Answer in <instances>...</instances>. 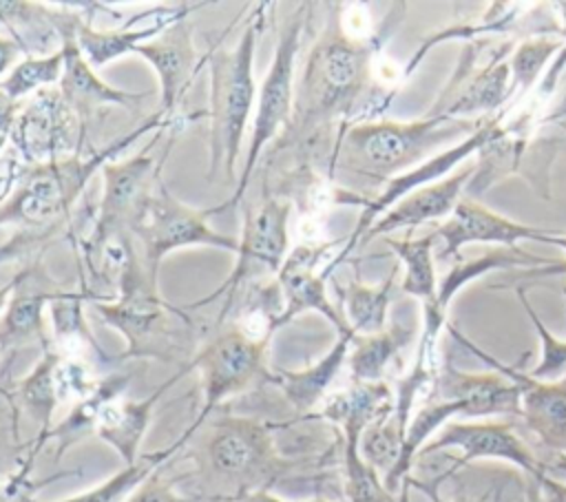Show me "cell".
I'll use <instances>...</instances> for the list:
<instances>
[{
    "mask_svg": "<svg viewBox=\"0 0 566 502\" xmlns=\"http://www.w3.org/2000/svg\"><path fill=\"white\" fill-rule=\"evenodd\" d=\"M84 296L86 294L82 292H55V296L49 301L53 332L57 341H77L80 345L84 343L99 358H104V352L84 318Z\"/></svg>",
    "mask_w": 566,
    "mask_h": 502,
    "instance_id": "obj_38",
    "label": "cell"
},
{
    "mask_svg": "<svg viewBox=\"0 0 566 502\" xmlns=\"http://www.w3.org/2000/svg\"><path fill=\"white\" fill-rule=\"evenodd\" d=\"M400 261L394 263L389 276L378 285H365L352 281L347 285H336L340 299V312L356 336L376 334L387 327V310L394 281L398 276Z\"/></svg>",
    "mask_w": 566,
    "mask_h": 502,
    "instance_id": "obj_30",
    "label": "cell"
},
{
    "mask_svg": "<svg viewBox=\"0 0 566 502\" xmlns=\"http://www.w3.org/2000/svg\"><path fill=\"white\" fill-rule=\"evenodd\" d=\"M562 49V40L557 35L548 33H537L524 38L509 57V69H511V84H513V95H524L531 91L542 75L544 66L548 60H555Z\"/></svg>",
    "mask_w": 566,
    "mask_h": 502,
    "instance_id": "obj_36",
    "label": "cell"
},
{
    "mask_svg": "<svg viewBox=\"0 0 566 502\" xmlns=\"http://www.w3.org/2000/svg\"><path fill=\"white\" fill-rule=\"evenodd\" d=\"M444 478H447L444 473H442L440 478H436V480H429V482H418V480H411V478H409V480L405 482V489H407V484H413V487H418L422 493H427L431 502H442L440 495H438V484H440V480H444ZM484 500H486V495H482V498H464V495H462V498H455V500H451V502H484Z\"/></svg>",
    "mask_w": 566,
    "mask_h": 502,
    "instance_id": "obj_44",
    "label": "cell"
},
{
    "mask_svg": "<svg viewBox=\"0 0 566 502\" xmlns=\"http://www.w3.org/2000/svg\"><path fill=\"white\" fill-rule=\"evenodd\" d=\"M340 431H343V478H345L347 502H394L378 471L369 467L360 456L358 440L363 429L345 427Z\"/></svg>",
    "mask_w": 566,
    "mask_h": 502,
    "instance_id": "obj_35",
    "label": "cell"
},
{
    "mask_svg": "<svg viewBox=\"0 0 566 502\" xmlns=\"http://www.w3.org/2000/svg\"><path fill=\"white\" fill-rule=\"evenodd\" d=\"M338 241H321V243H298L287 252L281 270L276 272V283L283 294V314L279 318V327L290 323L303 312H318L325 316L334 327L336 334L349 332V325L343 312L329 301L327 296V279L323 270L318 272V263L325 259L332 245Z\"/></svg>",
    "mask_w": 566,
    "mask_h": 502,
    "instance_id": "obj_17",
    "label": "cell"
},
{
    "mask_svg": "<svg viewBox=\"0 0 566 502\" xmlns=\"http://www.w3.org/2000/svg\"><path fill=\"white\" fill-rule=\"evenodd\" d=\"M0 352H2V349H0Z\"/></svg>",
    "mask_w": 566,
    "mask_h": 502,
    "instance_id": "obj_52",
    "label": "cell"
},
{
    "mask_svg": "<svg viewBox=\"0 0 566 502\" xmlns=\"http://www.w3.org/2000/svg\"><path fill=\"white\" fill-rule=\"evenodd\" d=\"M181 447L184 442L177 438L170 447L144 453L133 464H124V469H119L104 482L91 487L88 491H82L71 498H62V500H49V502H124L146 478H150L157 469H161V464L170 460Z\"/></svg>",
    "mask_w": 566,
    "mask_h": 502,
    "instance_id": "obj_33",
    "label": "cell"
},
{
    "mask_svg": "<svg viewBox=\"0 0 566 502\" xmlns=\"http://www.w3.org/2000/svg\"><path fill=\"white\" fill-rule=\"evenodd\" d=\"M517 299L526 312V316L531 318L537 336H539V360L535 363V367L528 372L533 378L537 380H562L566 378V341L557 338L537 316V312L533 310V305L528 303L524 290H517Z\"/></svg>",
    "mask_w": 566,
    "mask_h": 502,
    "instance_id": "obj_39",
    "label": "cell"
},
{
    "mask_svg": "<svg viewBox=\"0 0 566 502\" xmlns=\"http://www.w3.org/2000/svg\"><path fill=\"white\" fill-rule=\"evenodd\" d=\"M557 13H559V24H557V38L562 40V49L557 53V57L553 60L546 77H544V91H553L559 75L564 73L566 69V2H557Z\"/></svg>",
    "mask_w": 566,
    "mask_h": 502,
    "instance_id": "obj_41",
    "label": "cell"
},
{
    "mask_svg": "<svg viewBox=\"0 0 566 502\" xmlns=\"http://www.w3.org/2000/svg\"><path fill=\"white\" fill-rule=\"evenodd\" d=\"M484 119L486 117L460 119L427 113V117L409 122L363 119L343 124L327 168L329 175L345 170L371 184H380L382 188L389 179L473 135Z\"/></svg>",
    "mask_w": 566,
    "mask_h": 502,
    "instance_id": "obj_2",
    "label": "cell"
},
{
    "mask_svg": "<svg viewBox=\"0 0 566 502\" xmlns=\"http://www.w3.org/2000/svg\"><path fill=\"white\" fill-rule=\"evenodd\" d=\"M261 29L263 4L252 13L232 46H214L206 55L210 69V179L219 168L226 170L228 179H234L241 139L256 97L254 51Z\"/></svg>",
    "mask_w": 566,
    "mask_h": 502,
    "instance_id": "obj_4",
    "label": "cell"
},
{
    "mask_svg": "<svg viewBox=\"0 0 566 502\" xmlns=\"http://www.w3.org/2000/svg\"><path fill=\"white\" fill-rule=\"evenodd\" d=\"M64 49V71L57 82V88L69 104V108L77 115L80 122L93 117L104 106H124L135 108L148 97V93H130L106 84L95 69L80 53L75 35H69L62 44Z\"/></svg>",
    "mask_w": 566,
    "mask_h": 502,
    "instance_id": "obj_25",
    "label": "cell"
},
{
    "mask_svg": "<svg viewBox=\"0 0 566 502\" xmlns=\"http://www.w3.org/2000/svg\"><path fill=\"white\" fill-rule=\"evenodd\" d=\"M509 51H513V46L502 44L486 64L475 66V49L467 46L458 60L455 73L429 113L460 119H473L471 115L489 117L504 100H513L511 69L509 60H504Z\"/></svg>",
    "mask_w": 566,
    "mask_h": 502,
    "instance_id": "obj_16",
    "label": "cell"
},
{
    "mask_svg": "<svg viewBox=\"0 0 566 502\" xmlns=\"http://www.w3.org/2000/svg\"><path fill=\"white\" fill-rule=\"evenodd\" d=\"M551 245H557V248H562L566 252V234H555L551 239Z\"/></svg>",
    "mask_w": 566,
    "mask_h": 502,
    "instance_id": "obj_50",
    "label": "cell"
},
{
    "mask_svg": "<svg viewBox=\"0 0 566 502\" xmlns=\"http://www.w3.org/2000/svg\"><path fill=\"white\" fill-rule=\"evenodd\" d=\"M22 104L13 97H9L2 88H0V137L2 139H9V133L15 124V117L20 113Z\"/></svg>",
    "mask_w": 566,
    "mask_h": 502,
    "instance_id": "obj_43",
    "label": "cell"
},
{
    "mask_svg": "<svg viewBox=\"0 0 566 502\" xmlns=\"http://www.w3.org/2000/svg\"><path fill=\"white\" fill-rule=\"evenodd\" d=\"M170 117L164 113H155L150 119H146L135 130L126 133L122 139L108 144L106 148L80 157V153L60 157L46 164L31 166L15 190L9 195L7 201L0 203V226H27V228H40L46 223H55L57 219L66 217L88 179L102 170L106 161L119 150H124L130 142H135L139 135L157 130L168 124Z\"/></svg>",
    "mask_w": 566,
    "mask_h": 502,
    "instance_id": "obj_5",
    "label": "cell"
},
{
    "mask_svg": "<svg viewBox=\"0 0 566 502\" xmlns=\"http://www.w3.org/2000/svg\"><path fill=\"white\" fill-rule=\"evenodd\" d=\"M82 15L75 11H55L40 2H0V27H4L27 57L51 55L62 49L69 35H75Z\"/></svg>",
    "mask_w": 566,
    "mask_h": 502,
    "instance_id": "obj_24",
    "label": "cell"
},
{
    "mask_svg": "<svg viewBox=\"0 0 566 502\" xmlns=\"http://www.w3.org/2000/svg\"><path fill=\"white\" fill-rule=\"evenodd\" d=\"M491 416H520V389L504 374L491 372H462L444 360L424 396L422 407L411 416L405 433L402 456L385 482L394 495L409 480L413 460L420 449L453 418H491Z\"/></svg>",
    "mask_w": 566,
    "mask_h": 502,
    "instance_id": "obj_3",
    "label": "cell"
},
{
    "mask_svg": "<svg viewBox=\"0 0 566 502\" xmlns=\"http://www.w3.org/2000/svg\"><path fill=\"white\" fill-rule=\"evenodd\" d=\"M128 383V376H108L102 378L93 385L91 391H86L82 398L75 400L73 409L69 411V416L49 431L46 438H60V449L57 453H62L73 440H77L86 429H93L102 409L106 405H111L113 400L122 398V391Z\"/></svg>",
    "mask_w": 566,
    "mask_h": 502,
    "instance_id": "obj_34",
    "label": "cell"
},
{
    "mask_svg": "<svg viewBox=\"0 0 566 502\" xmlns=\"http://www.w3.org/2000/svg\"><path fill=\"white\" fill-rule=\"evenodd\" d=\"M128 230L139 241L142 261L155 281L164 257L179 248L206 245L228 252H237L239 248V237L210 228L208 212L190 208L177 199L164 184L161 175L155 179L150 192L133 215Z\"/></svg>",
    "mask_w": 566,
    "mask_h": 502,
    "instance_id": "obj_7",
    "label": "cell"
},
{
    "mask_svg": "<svg viewBox=\"0 0 566 502\" xmlns=\"http://www.w3.org/2000/svg\"><path fill=\"white\" fill-rule=\"evenodd\" d=\"M438 243H440V257L449 261H460V250L469 243H497L513 248L520 241H539L551 243V239L557 234L553 230H539L520 221H513L509 217H502L480 201L471 197H462L455 210L433 230Z\"/></svg>",
    "mask_w": 566,
    "mask_h": 502,
    "instance_id": "obj_19",
    "label": "cell"
},
{
    "mask_svg": "<svg viewBox=\"0 0 566 502\" xmlns=\"http://www.w3.org/2000/svg\"><path fill=\"white\" fill-rule=\"evenodd\" d=\"M535 484H537V502H566V482L564 480H557L546 473Z\"/></svg>",
    "mask_w": 566,
    "mask_h": 502,
    "instance_id": "obj_42",
    "label": "cell"
},
{
    "mask_svg": "<svg viewBox=\"0 0 566 502\" xmlns=\"http://www.w3.org/2000/svg\"><path fill=\"white\" fill-rule=\"evenodd\" d=\"M451 336L475 358L486 363L491 369L511 378L520 389V418H524L531 433L562 460H566V378L562 380H537L528 372L506 365L475 343H471L455 325L447 323Z\"/></svg>",
    "mask_w": 566,
    "mask_h": 502,
    "instance_id": "obj_15",
    "label": "cell"
},
{
    "mask_svg": "<svg viewBox=\"0 0 566 502\" xmlns=\"http://www.w3.org/2000/svg\"><path fill=\"white\" fill-rule=\"evenodd\" d=\"M444 449H455L460 453L447 475L473 460H502L515 464L535 482L546 475V464L506 420H451L420 449V456H431Z\"/></svg>",
    "mask_w": 566,
    "mask_h": 502,
    "instance_id": "obj_13",
    "label": "cell"
},
{
    "mask_svg": "<svg viewBox=\"0 0 566 502\" xmlns=\"http://www.w3.org/2000/svg\"><path fill=\"white\" fill-rule=\"evenodd\" d=\"M268 343L270 341H256L239 325H232L217 332L195 352L188 365L199 372L201 407L192 425L179 436L184 445L223 400L245 391L256 378L265 376Z\"/></svg>",
    "mask_w": 566,
    "mask_h": 502,
    "instance_id": "obj_10",
    "label": "cell"
},
{
    "mask_svg": "<svg viewBox=\"0 0 566 502\" xmlns=\"http://www.w3.org/2000/svg\"><path fill=\"white\" fill-rule=\"evenodd\" d=\"M305 9H307V4L298 7L283 22V27L279 31V42H276V49H274L272 64H270L263 82H261V88H259V97H256L259 102H256V113H254L252 133H250V146H248V153H245V164H243L241 177L237 181V188H234L232 197L223 206L206 210L208 217L217 215L226 208H232L243 199L263 148L281 133V128H287V124L292 119L294 86H296L294 84V64H296V55H298V49H301Z\"/></svg>",
    "mask_w": 566,
    "mask_h": 502,
    "instance_id": "obj_9",
    "label": "cell"
},
{
    "mask_svg": "<svg viewBox=\"0 0 566 502\" xmlns=\"http://www.w3.org/2000/svg\"><path fill=\"white\" fill-rule=\"evenodd\" d=\"M157 73L159 82V113L170 117L184 95L188 93L203 57L195 46V31L186 15L175 18L159 35L135 49Z\"/></svg>",
    "mask_w": 566,
    "mask_h": 502,
    "instance_id": "obj_20",
    "label": "cell"
},
{
    "mask_svg": "<svg viewBox=\"0 0 566 502\" xmlns=\"http://www.w3.org/2000/svg\"><path fill=\"white\" fill-rule=\"evenodd\" d=\"M97 380L86 378L84 369L75 363L64 360L53 347L44 349L35 367L18 383V398L24 411L40 427V442L46 440L57 405L75 394L82 398Z\"/></svg>",
    "mask_w": 566,
    "mask_h": 502,
    "instance_id": "obj_21",
    "label": "cell"
},
{
    "mask_svg": "<svg viewBox=\"0 0 566 502\" xmlns=\"http://www.w3.org/2000/svg\"><path fill=\"white\" fill-rule=\"evenodd\" d=\"M22 281V276H15L13 281H9V283H4V285H0V314L4 312V307H7V303H9V299L13 296V292H15V287H18V283Z\"/></svg>",
    "mask_w": 566,
    "mask_h": 502,
    "instance_id": "obj_47",
    "label": "cell"
},
{
    "mask_svg": "<svg viewBox=\"0 0 566 502\" xmlns=\"http://www.w3.org/2000/svg\"><path fill=\"white\" fill-rule=\"evenodd\" d=\"M290 215L292 203L276 197L263 201L259 208L245 206L239 248L234 252V268L230 270L223 283H219L206 299L192 303L190 307H203L223 299L219 316L221 321L243 283L263 279L268 274L276 276L290 248Z\"/></svg>",
    "mask_w": 566,
    "mask_h": 502,
    "instance_id": "obj_11",
    "label": "cell"
},
{
    "mask_svg": "<svg viewBox=\"0 0 566 502\" xmlns=\"http://www.w3.org/2000/svg\"><path fill=\"white\" fill-rule=\"evenodd\" d=\"M502 117H504V113H497L495 117L489 115V117L484 119V124H482L473 135H469L467 139H462V142H458V144H453V146H449V148L436 153L433 157H429V159L422 161L420 166H416V168H411V170H407V172H402V175L389 179V181L378 190V195L365 199V201H363L360 217H358V223L354 226V230H352L349 237L345 239L347 243L343 245V250L338 252V257H336L329 265L323 268V276L327 279V274H329L354 248H358L363 234L371 228V223H374L380 215H385L396 201H400L405 195H409V192H413V190H418V188H422V186H429V184H433V181H438V179H444L447 175H451V172L455 170V166L464 164L471 155L480 153L486 144H491L493 139H497V137L506 130V128L502 126Z\"/></svg>",
    "mask_w": 566,
    "mask_h": 502,
    "instance_id": "obj_12",
    "label": "cell"
},
{
    "mask_svg": "<svg viewBox=\"0 0 566 502\" xmlns=\"http://www.w3.org/2000/svg\"><path fill=\"white\" fill-rule=\"evenodd\" d=\"M376 42L345 29L340 11H332L305 60L294 86V111L287 124L296 137L310 139L352 115L371 82Z\"/></svg>",
    "mask_w": 566,
    "mask_h": 502,
    "instance_id": "obj_1",
    "label": "cell"
},
{
    "mask_svg": "<svg viewBox=\"0 0 566 502\" xmlns=\"http://www.w3.org/2000/svg\"><path fill=\"white\" fill-rule=\"evenodd\" d=\"M18 55H20V49L15 46V42L11 38L0 35V75L18 64Z\"/></svg>",
    "mask_w": 566,
    "mask_h": 502,
    "instance_id": "obj_45",
    "label": "cell"
},
{
    "mask_svg": "<svg viewBox=\"0 0 566 502\" xmlns=\"http://www.w3.org/2000/svg\"><path fill=\"white\" fill-rule=\"evenodd\" d=\"M413 336L416 327L405 323H391L376 334L354 336L347 356L352 383H385L389 367L398 363Z\"/></svg>",
    "mask_w": 566,
    "mask_h": 502,
    "instance_id": "obj_28",
    "label": "cell"
},
{
    "mask_svg": "<svg viewBox=\"0 0 566 502\" xmlns=\"http://www.w3.org/2000/svg\"><path fill=\"white\" fill-rule=\"evenodd\" d=\"M301 502H332V500H325V498H310V500H301Z\"/></svg>",
    "mask_w": 566,
    "mask_h": 502,
    "instance_id": "obj_51",
    "label": "cell"
},
{
    "mask_svg": "<svg viewBox=\"0 0 566 502\" xmlns=\"http://www.w3.org/2000/svg\"><path fill=\"white\" fill-rule=\"evenodd\" d=\"M157 139L159 135H155L153 142L133 157L106 161L102 166L99 172L104 179V190L97 203L99 208L91 237H104L117 230H128L133 215L150 192L155 179L161 175V161H155V157L150 155Z\"/></svg>",
    "mask_w": 566,
    "mask_h": 502,
    "instance_id": "obj_18",
    "label": "cell"
},
{
    "mask_svg": "<svg viewBox=\"0 0 566 502\" xmlns=\"http://www.w3.org/2000/svg\"><path fill=\"white\" fill-rule=\"evenodd\" d=\"M201 498L181 495L175 489L172 480H166L161 475V469H157L150 478H146L124 502H199Z\"/></svg>",
    "mask_w": 566,
    "mask_h": 502,
    "instance_id": "obj_40",
    "label": "cell"
},
{
    "mask_svg": "<svg viewBox=\"0 0 566 502\" xmlns=\"http://www.w3.org/2000/svg\"><path fill=\"white\" fill-rule=\"evenodd\" d=\"M55 292H13L0 318V349L42 343L49 349L44 332V307Z\"/></svg>",
    "mask_w": 566,
    "mask_h": 502,
    "instance_id": "obj_32",
    "label": "cell"
},
{
    "mask_svg": "<svg viewBox=\"0 0 566 502\" xmlns=\"http://www.w3.org/2000/svg\"><path fill=\"white\" fill-rule=\"evenodd\" d=\"M478 164H462L460 168H455L451 175H447L444 179H438L429 186H422L409 195H405L400 201H396L385 215H380L371 228L363 234L360 243H367L374 237L394 232V230H411L418 228L427 221H438V219H447L455 206L460 203L464 190L469 188L473 175H475Z\"/></svg>",
    "mask_w": 566,
    "mask_h": 502,
    "instance_id": "obj_22",
    "label": "cell"
},
{
    "mask_svg": "<svg viewBox=\"0 0 566 502\" xmlns=\"http://www.w3.org/2000/svg\"><path fill=\"white\" fill-rule=\"evenodd\" d=\"M206 467L217 484L230 489L228 500L268 489L283 471L270 425L254 418H219L206 440Z\"/></svg>",
    "mask_w": 566,
    "mask_h": 502,
    "instance_id": "obj_8",
    "label": "cell"
},
{
    "mask_svg": "<svg viewBox=\"0 0 566 502\" xmlns=\"http://www.w3.org/2000/svg\"><path fill=\"white\" fill-rule=\"evenodd\" d=\"M18 482H13V480H9V482H2L0 480V502H13V487H15Z\"/></svg>",
    "mask_w": 566,
    "mask_h": 502,
    "instance_id": "obj_48",
    "label": "cell"
},
{
    "mask_svg": "<svg viewBox=\"0 0 566 502\" xmlns=\"http://www.w3.org/2000/svg\"><path fill=\"white\" fill-rule=\"evenodd\" d=\"M354 332H340L334 341V345L327 349L325 356H321L316 363L303 369H279L272 376H268L285 396V400L294 407L296 414L307 416L314 411V407L325 400V394L329 385L334 383L340 367L347 363L349 347L354 341Z\"/></svg>",
    "mask_w": 566,
    "mask_h": 502,
    "instance_id": "obj_27",
    "label": "cell"
},
{
    "mask_svg": "<svg viewBox=\"0 0 566 502\" xmlns=\"http://www.w3.org/2000/svg\"><path fill=\"white\" fill-rule=\"evenodd\" d=\"M192 7H199V4H188L181 13L159 20V22H153L148 27H139V29H133L135 18L126 27H119V29H95L93 24L82 20L75 29V42H77L80 53L86 57V62L93 69H102L126 53H135L137 46L153 40L155 35H159L168 22H172L175 18L188 15Z\"/></svg>",
    "mask_w": 566,
    "mask_h": 502,
    "instance_id": "obj_29",
    "label": "cell"
},
{
    "mask_svg": "<svg viewBox=\"0 0 566 502\" xmlns=\"http://www.w3.org/2000/svg\"><path fill=\"white\" fill-rule=\"evenodd\" d=\"M524 502H537V484H528V491H526V498Z\"/></svg>",
    "mask_w": 566,
    "mask_h": 502,
    "instance_id": "obj_49",
    "label": "cell"
},
{
    "mask_svg": "<svg viewBox=\"0 0 566 502\" xmlns=\"http://www.w3.org/2000/svg\"><path fill=\"white\" fill-rule=\"evenodd\" d=\"M398 261L405 265V276H402V292L420 301V307H427L436 303L438 299V279H436V265H433V248L438 243L436 234L429 232L424 237H405V239H394L387 237L385 241Z\"/></svg>",
    "mask_w": 566,
    "mask_h": 502,
    "instance_id": "obj_31",
    "label": "cell"
},
{
    "mask_svg": "<svg viewBox=\"0 0 566 502\" xmlns=\"http://www.w3.org/2000/svg\"><path fill=\"white\" fill-rule=\"evenodd\" d=\"M186 372H190V365H181L168 380L157 385L150 396L139 398V400H124L117 398L111 405H106L93 427V433L102 438L106 445H111L124 464H133L139 458V447L142 440L148 431L153 409L157 400L168 391Z\"/></svg>",
    "mask_w": 566,
    "mask_h": 502,
    "instance_id": "obj_26",
    "label": "cell"
},
{
    "mask_svg": "<svg viewBox=\"0 0 566 502\" xmlns=\"http://www.w3.org/2000/svg\"><path fill=\"white\" fill-rule=\"evenodd\" d=\"M64 71V49L42 55V57H22L0 82V88L13 97L22 100L42 88H51L60 82Z\"/></svg>",
    "mask_w": 566,
    "mask_h": 502,
    "instance_id": "obj_37",
    "label": "cell"
},
{
    "mask_svg": "<svg viewBox=\"0 0 566 502\" xmlns=\"http://www.w3.org/2000/svg\"><path fill=\"white\" fill-rule=\"evenodd\" d=\"M95 312L124 336L122 358L181 360L188 365L184 358L195 345V325L186 312L159 296L157 285L148 281L126 283L117 290V299L95 303Z\"/></svg>",
    "mask_w": 566,
    "mask_h": 502,
    "instance_id": "obj_6",
    "label": "cell"
},
{
    "mask_svg": "<svg viewBox=\"0 0 566 502\" xmlns=\"http://www.w3.org/2000/svg\"><path fill=\"white\" fill-rule=\"evenodd\" d=\"M13 148L31 164H46L80 153L82 122L57 86L42 88L22 104L9 133Z\"/></svg>",
    "mask_w": 566,
    "mask_h": 502,
    "instance_id": "obj_14",
    "label": "cell"
},
{
    "mask_svg": "<svg viewBox=\"0 0 566 502\" xmlns=\"http://www.w3.org/2000/svg\"><path fill=\"white\" fill-rule=\"evenodd\" d=\"M520 265H531V268H555L562 263H555L551 259L544 257H535L526 250H522L520 245L506 248V245H497L486 250L482 257L478 259H460L453 263V268L442 276V281L438 283V299L436 303L422 307V336L420 341L427 345H436L440 330L447 327V310L449 303L453 301V296L467 287L471 281L480 279L486 272L493 270H506V268H520Z\"/></svg>",
    "mask_w": 566,
    "mask_h": 502,
    "instance_id": "obj_23",
    "label": "cell"
},
{
    "mask_svg": "<svg viewBox=\"0 0 566 502\" xmlns=\"http://www.w3.org/2000/svg\"><path fill=\"white\" fill-rule=\"evenodd\" d=\"M237 502H287V500L272 493L270 489H256V491H250V493L241 495Z\"/></svg>",
    "mask_w": 566,
    "mask_h": 502,
    "instance_id": "obj_46",
    "label": "cell"
}]
</instances>
